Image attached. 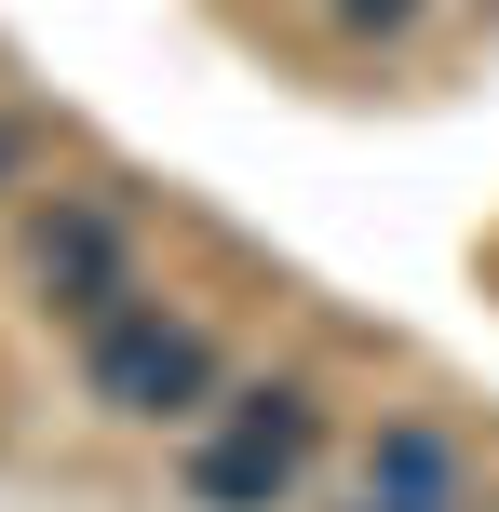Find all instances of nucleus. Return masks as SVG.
Wrapping results in <instances>:
<instances>
[{"label": "nucleus", "instance_id": "nucleus-1", "mask_svg": "<svg viewBox=\"0 0 499 512\" xmlns=\"http://www.w3.org/2000/svg\"><path fill=\"white\" fill-rule=\"evenodd\" d=\"M216 391H230V351H216L189 310H162V297L108 310V324L81 337V405H95V418H135V432H162V418H203Z\"/></svg>", "mask_w": 499, "mask_h": 512}, {"label": "nucleus", "instance_id": "nucleus-2", "mask_svg": "<svg viewBox=\"0 0 499 512\" xmlns=\"http://www.w3.org/2000/svg\"><path fill=\"white\" fill-rule=\"evenodd\" d=\"M27 297H41V310H54L68 337H95L108 310H135V297H149L122 189H54V216L27 230Z\"/></svg>", "mask_w": 499, "mask_h": 512}, {"label": "nucleus", "instance_id": "nucleus-3", "mask_svg": "<svg viewBox=\"0 0 499 512\" xmlns=\"http://www.w3.org/2000/svg\"><path fill=\"white\" fill-rule=\"evenodd\" d=\"M365 499H432V512H473V459H459L432 418H378V445H365Z\"/></svg>", "mask_w": 499, "mask_h": 512}, {"label": "nucleus", "instance_id": "nucleus-4", "mask_svg": "<svg viewBox=\"0 0 499 512\" xmlns=\"http://www.w3.org/2000/svg\"><path fill=\"white\" fill-rule=\"evenodd\" d=\"M176 499H189V512H284V499H297V459H284V445L203 432V445H189V472H176Z\"/></svg>", "mask_w": 499, "mask_h": 512}, {"label": "nucleus", "instance_id": "nucleus-5", "mask_svg": "<svg viewBox=\"0 0 499 512\" xmlns=\"http://www.w3.org/2000/svg\"><path fill=\"white\" fill-rule=\"evenodd\" d=\"M216 432H230V445H284V459H311L324 391H311V378H230V391H216Z\"/></svg>", "mask_w": 499, "mask_h": 512}, {"label": "nucleus", "instance_id": "nucleus-6", "mask_svg": "<svg viewBox=\"0 0 499 512\" xmlns=\"http://www.w3.org/2000/svg\"><path fill=\"white\" fill-rule=\"evenodd\" d=\"M432 27V0H324V41H351V54H405Z\"/></svg>", "mask_w": 499, "mask_h": 512}, {"label": "nucleus", "instance_id": "nucleus-7", "mask_svg": "<svg viewBox=\"0 0 499 512\" xmlns=\"http://www.w3.org/2000/svg\"><path fill=\"white\" fill-rule=\"evenodd\" d=\"M0 189H27V122H0Z\"/></svg>", "mask_w": 499, "mask_h": 512}, {"label": "nucleus", "instance_id": "nucleus-8", "mask_svg": "<svg viewBox=\"0 0 499 512\" xmlns=\"http://www.w3.org/2000/svg\"><path fill=\"white\" fill-rule=\"evenodd\" d=\"M351 512H432V499H351Z\"/></svg>", "mask_w": 499, "mask_h": 512}]
</instances>
